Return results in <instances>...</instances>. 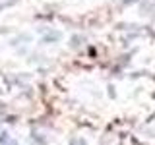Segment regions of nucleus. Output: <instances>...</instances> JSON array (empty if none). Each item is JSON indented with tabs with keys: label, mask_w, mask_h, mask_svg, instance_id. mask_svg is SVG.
<instances>
[{
	"label": "nucleus",
	"mask_w": 155,
	"mask_h": 145,
	"mask_svg": "<svg viewBox=\"0 0 155 145\" xmlns=\"http://www.w3.org/2000/svg\"><path fill=\"white\" fill-rule=\"evenodd\" d=\"M72 145H84V141H81V139H80V141H74Z\"/></svg>",
	"instance_id": "f257e3e1"
}]
</instances>
